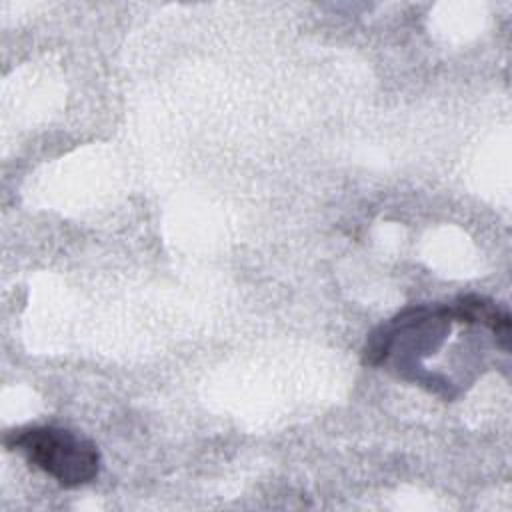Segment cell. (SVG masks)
Returning a JSON list of instances; mask_svg holds the SVG:
<instances>
[{"instance_id":"7a4b0ae2","label":"cell","mask_w":512,"mask_h":512,"mask_svg":"<svg viewBox=\"0 0 512 512\" xmlns=\"http://www.w3.org/2000/svg\"><path fill=\"white\" fill-rule=\"evenodd\" d=\"M452 322L464 324H484L488 326L498 338L504 348H508V334H510V314L498 308L494 302L482 296H462L458 302L446 306Z\"/></svg>"},{"instance_id":"6da1fadb","label":"cell","mask_w":512,"mask_h":512,"mask_svg":"<svg viewBox=\"0 0 512 512\" xmlns=\"http://www.w3.org/2000/svg\"><path fill=\"white\" fill-rule=\"evenodd\" d=\"M4 444L8 450L22 452L34 468L46 472L64 488L88 484L100 470L98 448L64 428L30 426L12 430Z\"/></svg>"}]
</instances>
